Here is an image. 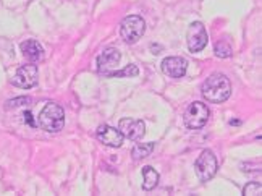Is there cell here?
<instances>
[{
  "mask_svg": "<svg viewBox=\"0 0 262 196\" xmlns=\"http://www.w3.org/2000/svg\"><path fill=\"white\" fill-rule=\"evenodd\" d=\"M188 62L183 57H167L162 60V71L170 78H181L186 75Z\"/></svg>",
  "mask_w": 262,
  "mask_h": 196,
  "instance_id": "30bf717a",
  "label": "cell"
},
{
  "mask_svg": "<svg viewBox=\"0 0 262 196\" xmlns=\"http://www.w3.org/2000/svg\"><path fill=\"white\" fill-rule=\"evenodd\" d=\"M118 130L123 135V138L131 140V141H139L146 133V125L143 120L122 119L118 123Z\"/></svg>",
  "mask_w": 262,
  "mask_h": 196,
  "instance_id": "ba28073f",
  "label": "cell"
},
{
  "mask_svg": "<svg viewBox=\"0 0 262 196\" xmlns=\"http://www.w3.org/2000/svg\"><path fill=\"white\" fill-rule=\"evenodd\" d=\"M217 167H219V164H217L215 154L212 151H209V149L201 152V156L198 158V161L194 164L198 177L203 182H207V180L212 179L214 175L217 173Z\"/></svg>",
  "mask_w": 262,
  "mask_h": 196,
  "instance_id": "5b68a950",
  "label": "cell"
},
{
  "mask_svg": "<svg viewBox=\"0 0 262 196\" xmlns=\"http://www.w3.org/2000/svg\"><path fill=\"white\" fill-rule=\"evenodd\" d=\"M152 151H154V143H139L133 148V151H131V156H133V159H136V161L146 159L150 156Z\"/></svg>",
  "mask_w": 262,
  "mask_h": 196,
  "instance_id": "5bb4252c",
  "label": "cell"
},
{
  "mask_svg": "<svg viewBox=\"0 0 262 196\" xmlns=\"http://www.w3.org/2000/svg\"><path fill=\"white\" fill-rule=\"evenodd\" d=\"M120 58H122V55H120V52H118L117 49H114V47L104 49L102 54H100L99 58H97V68H99V71L102 75L108 76L114 71V68L118 65Z\"/></svg>",
  "mask_w": 262,
  "mask_h": 196,
  "instance_id": "9c48e42d",
  "label": "cell"
},
{
  "mask_svg": "<svg viewBox=\"0 0 262 196\" xmlns=\"http://www.w3.org/2000/svg\"><path fill=\"white\" fill-rule=\"evenodd\" d=\"M186 43H188V49L193 54L201 52L207 46V31L203 23L194 22L189 25L186 33Z\"/></svg>",
  "mask_w": 262,
  "mask_h": 196,
  "instance_id": "8992f818",
  "label": "cell"
},
{
  "mask_svg": "<svg viewBox=\"0 0 262 196\" xmlns=\"http://www.w3.org/2000/svg\"><path fill=\"white\" fill-rule=\"evenodd\" d=\"M37 67L34 64H26L23 67H19L16 70V73L12 80V83L16 88H21V89H29V88H34L37 85Z\"/></svg>",
  "mask_w": 262,
  "mask_h": 196,
  "instance_id": "52a82bcc",
  "label": "cell"
},
{
  "mask_svg": "<svg viewBox=\"0 0 262 196\" xmlns=\"http://www.w3.org/2000/svg\"><path fill=\"white\" fill-rule=\"evenodd\" d=\"M150 50H152L154 54H159V52H160V50H162V49H160V46H154V44H152V46H150Z\"/></svg>",
  "mask_w": 262,
  "mask_h": 196,
  "instance_id": "ffe728a7",
  "label": "cell"
},
{
  "mask_svg": "<svg viewBox=\"0 0 262 196\" xmlns=\"http://www.w3.org/2000/svg\"><path fill=\"white\" fill-rule=\"evenodd\" d=\"M210 117V110L203 102H193L185 112V125L189 130H201Z\"/></svg>",
  "mask_w": 262,
  "mask_h": 196,
  "instance_id": "277c9868",
  "label": "cell"
},
{
  "mask_svg": "<svg viewBox=\"0 0 262 196\" xmlns=\"http://www.w3.org/2000/svg\"><path fill=\"white\" fill-rule=\"evenodd\" d=\"M230 94H231V83L225 75L214 73L204 81L203 96L206 101L214 102V104H220V102H225L230 97Z\"/></svg>",
  "mask_w": 262,
  "mask_h": 196,
  "instance_id": "6da1fadb",
  "label": "cell"
},
{
  "mask_svg": "<svg viewBox=\"0 0 262 196\" xmlns=\"http://www.w3.org/2000/svg\"><path fill=\"white\" fill-rule=\"evenodd\" d=\"M25 122H28V125H31V127H36V123L33 120V115H31V112H26L25 113Z\"/></svg>",
  "mask_w": 262,
  "mask_h": 196,
  "instance_id": "d6986e66",
  "label": "cell"
},
{
  "mask_svg": "<svg viewBox=\"0 0 262 196\" xmlns=\"http://www.w3.org/2000/svg\"><path fill=\"white\" fill-rule=\"evenodd\" d=\"M159 183V173L156 169H152L150 166H146L143 169V188L144 190H154Z\"/></svg>",
  "mask_w": 262,
  "mask_h": 196,
  "instance_id": "4fadbf2b",
  "label": "cell"
},
{
  "mask_svg": "<svg viewBox=\"0 0 262 196\" xmlns=\"http://www.w3.org/2000/svg\"><path fill=\"white\" fill-rule=\"evenodd\" d=\"M97 140L100 143H104L105 146L110 148H120L123 144V135L120 133V130L108 127V125H100L97 128Z\"/></svg>",
  "mask_w": 262,
  "mask_h": 196,
  "instance_id": "8fae6325",
  "label": "cell"
},
{
  "mask_svg": "<svg viewBox=\"0 0 262 196\" xmlns=\"http://www.w3.org/2000/svg\"><path fill=\"white\" fill-rule=\"evenodd\" d=\"M260 193H262V187H260V183H257V182L248 183L245 187V190H243L245 196H260Z\"/></svg>",
  "mask_w": 262,
  "mask_h": 196,
  "instance_id": "e0dca14e",
  "label": "cell"
},
{
  "mask_svg": "<svg viewBox=\"0 0 262 196\" xmlns=\"http://www.w3.org/2000/svg\"><path fill=\"white\" fill-rule=\"evenodd\" d=\"M138 75H139V68L136 65H126L123 70H114L108 76L122 78V76H138Z\"/></svg>",
  "mask_w": 262,
  "mask_h": 196,
  "instance_id": "9a60e30c",
  "label": "cell"
},
{
  "mask_svg": "<svg viewBox=\"0 0 262 196\" xmlns=\"http://www.w3.org/2000/svg\"><path fill=\"white\" fill-rule=\"evenodd\" d=\"M21 52L29 62H41L44 58V49L34 39H28L21 43Z\"/></svg>",
  "mask_w": 262,
  "mask_h": 196,
  "instance_id": "7c38bea8",
  "label": "cell"
},
{
  "mask_svg": "<svg viewBox=\"0 0 262 196\" xmlns=\"http://www.w3.org/2000/svg\"><path fill=\"white\" fill-rule=\"evenodd\" d=\"M144 31H146V23H144V19L138 15L126 16L122 22V26H120V34H122L123 41L128 44L138 43V41L143 37Z\"/></svg>",
  "mask_w": 262,
  "mask_h": 196,
  "instance_id": "3957f363",
  "label": "cell"
},
{
  "mask_svg": "<svg viewBox=\"0 0 262 196\" xmlns=\"http://www.w3.org/2000/svg\"><path fill=\"white\" fill-rule=\"evenodd\" d=\"M31 104V97H16L7 102V107H19V106H28Z\"/></svg>",
  "mask_w": 262,
  "mask_h": 196,
  "instance_id": "ac0fdd59",
  "label": "cell"
},
{
  "mask_svg": "<svg viewBox=\"0 0 262 196\" xmlns=\"http://www.w3.org/2000/svg\"><path fill=\"white\" fill-rule=\"evenodd\" d=\"M37 123H39V127L46 131H50V133L60 131L65 125V112L58 104L49 102V104L44 106L41 113H39Z\"/></svg>",
  "mask_w": 262,
  "mask_h": 196,
  "instance_id": "7a4b0ae2",
  "label": "cell"
},
{
  "mask_svg": "<svg viewBox=\"0 0 262 196\" xmlns=\"http://www.w3.org/2000/svg\"><path fill=\"white\" fill-rule=\"evenodd\" d=\"M214 50H215V55L220 58H227L231 55V46L228 43H225V41H219Z\"/></svg>",
  "mask_w": 262,
  "mask_h": 196,
  "instance_id": "2e32d148",
  "label": "cell"
}]
</instances>
